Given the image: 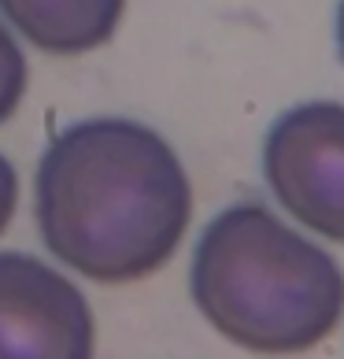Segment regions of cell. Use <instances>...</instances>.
<instances>
[{"mask_svg":"<svg viewBox=\"0 0 344 359\" xmlns=\"http://www.w3.org/2000/svg\"><path fill=\"white\" fill-rule=\"evenodd\" d=\"M34 219L63 267L100 285H126L178 252L193 219V185L152 126L85 118L48 141L34 178Z\"/></svg>","mask_w":344,"mask_h":359,"instance_id":"1","label":"cell"},{"mask_svg":"<svg viewBox=\"0 0 344 359\" xmlns=\"http://www.w3.org/2000/svg\"><path fill=\"white\" fill-rule=\"evenodd\" d=\"M193 304L237 348L300 355L344 318V271L267 204L241 201L204 226L189 267Z\"/></svg>","mask_w":344,"mask_h":359,"instance_id":"2","label":"cell"},{"mask_svg":"<svg viewBox=\"0 0 344 359\" xmlns=\"http://www.w3.org/2000/svg\"><path fill=\"white\" fill-rule=\"evenodd\" d=\"M263 175L289 215L344 245V104L308 100L274 118Z\"/></svg>","mask_w":344,"mask_h":359,"instance_id":"3","label":"cell"},{"mask_svg":"<svg viewBox=\"0 0 344 359\" xmlns=\"http://www.w3.org/2000/svg\"><path fill=\"white\" fill-rule=\"evenodd\" d=\"M85 292L30 252H0V359H92Z\"/></svg>","mask_w":344,"mask_h":359,"instance_id":"4","label":"cell"},{"mask_svg":"<svg viewBox=\"0 0 344 359\" xmlns=\"http://www.w3.org/2000/svg\"><path fill=\"white\" fill-rule=\"evenodd\" d=\"M126 0H0V15L52 56H82L111 41Z\"/></svg>","mask_w":344,"mask_h":359,"instance_id":"5","label":"cell"},{"mask_svg":"<svg viewBox=\"0 0 344 359\" xmlns=\"http://www.w3.org/2000/svg\"><path fill=\"white\" fill-rule=\"evenodd\" d=\"M26 93V56L0 22V123H8Z\"/></svg>","mask_w":344,"mask_h":359,"instance_id":"6","label":"cell"},{"mask_svg":"<svg viewBox=\"0 0 344 359\" xmlns=\"http://www.w3.org/2000/svg\"><path fill=\"white\" fill-rule=\"evenodd\" d=\"M15 204H19V175L11 167V159L0 156V233L8 230L11 215H15Z\"/></svg>","mask_w":344,"mask_h":359,"instance_id":"7","label":"cell"},{"mask_svg":"<svg viewBox=\"0 0 344 359\" xmlns=\"http://www.w3.org/2000/svg\"><path fill=\"white\" fill-rule=\"evenodd\" d=\"M337 52H340V60H344V0L337 4Z\"/></svg>","mask_w":344,"mask_h":359,"instance_id":"8","label":"cell"}]
</instances>
